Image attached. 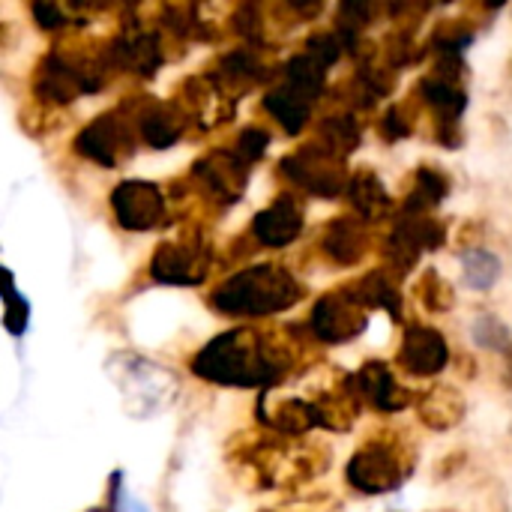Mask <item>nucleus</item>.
Returning a JSON list of instances; mask_svg holds the SVG:
<instances>
[{
    "instance_id": "obj_18",
    "label": "nucleus",
    "mask_w": 512,
    "mask_h": 512,
    "mask_svg": "<svg viewBox=\"0 0 512 512\" xmlns=\"http://www.w3.org/2000/svg\"><path fill=\"white\" fill-rule=\"evenodd\" d=\"M453 354L438 327L411 321L402 333L399 351H396V366L411 375V378H435L450 366Z\"/></svg>"
},
{
    "instance_id": "obj_6",
    "label": "nucleus",
    "mask_w": 512,
    "mask_h": 512,
    "mask_svg": "<svg viewBox=\"0 0 512 512\" xmlns=\"http://www.w3.org/2000/svg\"><path fill=\"white\" fill-rule=\"evenodd\" d=\"M105 372L114 381L126 414H132L138 420L162 414L180 396V378L168 366H162L150 357H141L135 351L111 354L105 363Z\"/></svg>"
},
{
    "instance_id": "obj_36",
    "label": "nucleus",
    "mask_w": 512,
    "mask_h": 512,
    "mask_svg": "<svg viewBox=\"0 0 512 512\" xmlns=\"http://www.w3.org/2000/svg\"><path fill=\"white\" fill-rule=\"evenodd\" d=\"M105 507L108 512H150L141 501H135L129 492H126V483H123V471H114L108 477V492H105Z\"/></svg>"
},
{
    "instance_id": "obj_4",
    "label": "nucleus",
    "mask_w": 512,
    "mask_h": 512,
    "mask_svg": "<svg viewBox=\"0 0 512 512\" xmlns=\"http://www.w3.org/2000/svg\"><path fill=\"white\" fill-rule=\"evenodd\" d=\"M417 468V450L399 429H375L348 459L345 480L360 495H390L408 483Z\"/></svg>"
},
{
    "instance_id": "obj_11",
    "label": "nucleus",
    "mask_w": 512,
    "mask_h": 512,
    "mask_svg": "<svg viewBox=\"0 0 512 512\" xmlns=\"http://www.w3.org/2000/svg\"><path fill=\"white\" fill-rule=\"evenodd\" d=\"M450 240V228L444 219L423 213V216H408V213H396L390 234L381 243V258L390 273H396L399 279H405L408 273L417 270L420 258L426 252H438L444 243Z\"/></svg>"
},
{
    "instance_id": "obj_35",
    "label": "nucleus",
    "mask_w": 512,
    "mask_h": 512,
    "mask_svg": "<svg viewBox=\"0 0 512 512\" xmlns=\"http://www.w3.org/2000/svg\"><path fill=\"white\" fill-rule=\"evenodd\" d=\"M231 147H234L249 165H255V162L264 159V153H267V147H270V132H267L264 126H243V129L237 132V138L231 141Z\"/></svg>"
},
{
    "instance_id": "obj_23",
    "label": "nucleus",
    "mask_w": 512,
    "mask_h": 512,
    "mask_svg": "<svg viewBox=\"0 0 512 512\" xmlns=\"http://www.w3.org/2000/svg\"><path fill=\"white\" fill-rule=\"evenodd\" d=\"M345 198H348V207L354 216H360L366 225H375V222H384V219H396V210H393V198L384 186V180L378 177L375 168L369 165H360L357 171H351V180H348V189H345Z\"/></svg>"
},
{
    "instance_id": "obj_3",
    "label": "nucleus",
    "mask_w": 512,
    "mask_h": 512,
    "mask_svg": "<svg viewBox=\"0 0 512 512\" xmlns=\"http://www.w3.org/2000/svg\"><path fill=\"white\" fill-rule=\"evenodd\" d=\"M303 297L306 285L294 276L291 267H285L282 261H261L222 279L207 294V303L216 315L258 321L300 306Z\"/></svg>"
},
{
    "instance_id": "obj_31",
    "label": "nucleus",
    "mask_w": 512,
    "mask_h": 512,
    "mask_svg": "<svg viewBox=\"0 0 512 512\" xmlns=\"http://www.w3.org/2000/svg\"><path fill=\"white\" fill-rule=\"evenodd\" d=\"M501 273H504V264L492 249L477 246V249L462 252V282L471 291H492L498 285Z\"/></svg>"
},
{
    "instance_id": "obj_39",
    "label": "nucleus",
    "mask_w": 512,
    "mask_h": 512,
    "mask_svg": "<svg viewBox=\"0 0 512 512\" xmlns=\"http://www.w3.org/2000/svg\"><path fill=\"white\" fill-rule=\"evenodd\" d=\"M435 512H453V510H435Z\"/></svg>"
},
{
    "instance_id": "obj_25",
    "label": "nucleus",
    "mask_w": 512,
    "mask_h": 512,
    "mask_svg": "<svg viewBox=\"0 0 512 512\" xmlns=\"http://www.w3.org/2000/svg\"><path fill=\"white\" fill-rule=\"evenodd\" d=\"M417 420L432 432H450L468 417V399L456 384H432L414 402Z\"/></svg>"
},
{
    "instance_id": "obj_26",
    "label": "nucleus",
    "mask_w": 512,
    "mask_h": 512,
    "mask_svg": "<svg viewBox=\"0 0 512 512\" xmlns=\"http://www.w3.org/2000/svg\"><path fill=\"white\" fill-rule=\"evenodd\" d=\"M450 189H453V177L441 165H417V171L411 174L405 201L396 213H408V216L432 213L447 201Z\"/></svg>"
},
{
    "instance_id": "obj_9",
    "label": "nucleus",
    "mask_w": 512,
    "mask_h": 512,
    "mask_svg": "<svg viewBox=\"0 0 512 512\" xmlns=\"http://www.w3.org/2000/svg\"><path fill=\"white\" fill-rule=\"evenodd\" d=\"M138 147H141V138H138L135 114L126 99L117 108L102 111L90 123H84L72 141V150L81 159H87L99 168H108V171L126 165Z\"/></svg>"
},
{
    "instance_id": "obj_15",
    "label": "nucleus",
    "mask_w": 512,
    "mask_h": 512,
    "mask_svg": "<svg viewBox=\"0 0 512 512\" xmlns=\"http://www.w3.org/2000/svg\"><path fill=\"white\" fill-rule=\"evenodd\" d=\"M174 99L183 105V111L189 114L192 126L201 129V132L219 129L228 120H234V114H237V99L207 69L198 72V75H189L177 87Z\"/></svg>"
},
{
    "instance_id": "obj_13",
    "label": "nucleus",
    "mask_w": 512,
    "mask_h": 512,
    "mask_svg": "<svg viewBox=\"0 0 512 512\" xmlns=\"http://www.w3.org/2000/svg\"><path fill=\"white\" fill-rule=\"evenodd\" d=\"M306 327L321 345H348L369 327V309L348 291V285H339L312 303Z\"/></svg>"
},
{
    "instance_id": "obj_17",
    "label": "nucleus",
    "mask_w": 512,
    "mask_h": 512,
    "mask_svg": "<svg viewBox=\"0 0 512 512\" xmlns=\"http://www.w3.org/2000/svg\"><path fill=\"white\" fill-rule=\"evenodd\" d=\"M303 228H306V201L300 192L285 189L264 210L252 216L249 234L264 249H288L291 243L300 240Z\"/></svg>"
},
{
    "instance_id": "obj_22",
    "label": "nucleus",
    "mask_w": 512,
    "mask_h": 512,
    "mask_svg": "<svg viewBox=\"0 0 512 512\" xmlns=\"http://www.w3.org/2000/svg\"><path fill=\"white\" fill-rule=\"evenodd\" d=\"M354 387H357L363 405L375 408L378 414H399L417 402V396L399 384V378L393 375V369L384 360H366L354 372Z\"/></svg>"
},
{
    "instance_id": "obj_12",
    "label": "nucleus",
    "mask_w": 512,
    "mask_h": 512,
    "mask_svg": "<svg viewBox=\"0 0 512 512\" xmlns=\"http://www.w3.org/2000/svg\"><path fill=\"white\" fill-rule=\"evenodd\" d=\"M249 174L252 165L228 144L198 156L189 168V183L195 189V198L207 201L216 210H225L246 195Z\"/></svg>"
},
{
    "instance_id": "obj_5",
    "label": "nucleus",
    "mask_w": 512,
    "mask_h": 512,
    "mask_svg": "<svg viewBox=\"0 0 512 512\" xmlns=\"http://www.w3.org/2000/svg\"><path fill=\"white\" fill-rule=\"evenodd\" d=\"M327 63L318 60L315 54H309L306 48H300L273 78V87L264 93L261 108L288 132V135H300L309 120L312 111L318 105V99L327 90Z\"/></svg>"
},
{
    "instance_id": "obj_14",
    "label": "nucleus",
    "mask_w": 512,
    "mask_h": 512,
    "mask_svg": "<svg viewBox=\"0 0 512 512\" xmlns=\"http://www.w3.org/2000/svg\"><path fill=\"white\" fill-rule=\"evenodd\" d=\"M108 207L114 222L132 234L162 228L171 213L168 192L153 180H120L108 195Z\"/></svg>"
},
{
    "instance_id": "obj_21",
    "label": "nucleus",
    "mask_w": 512,
    "mask_h": 512,
    "mask_svg": "<svg viewBox=\"0 0 512 512\" xmlns=\"http://www.w3.org/2000/svg\"><path fill=\"white\" fill-rule=\"evenodd\" d=\"M237 102L243 99V93H249L252 87L264 84L267 78H276L273 66L267 63L264 51L258 48H249V45H240V48H231L225 54H219V60L207 69Z\"/></svg>"
},
{
    "instance_id": "obj_34",
    "label": "nucleus",
    "mask_w": 512,
    "mask_h": 512,
    "mask_svg": "<svg viewBox=\"0 0 512 512\" xmlns=\"http://www.w3.org/2000/svg\"><path fill=\"white\" fill-rule=\"evenodd\" d=\"M471 336H474V342H477L483 351H498V354H504L512 345L510 327H507L495 312H480V315L474 318V324H471Z\"/></svg>"
},
{
    "instance_id": "obj_28",
    "label": "nucleus",
    "mask_w": 512,
    "mask_h": 512,
    "mask_svg": "<svg viewBox=\"0 0 512 512\" xmlns=\"http://www.w3.org/2000/svg\"><path fill=\"white\" fill-rule=\"evenodd\" d=\"M477 39V27L468 18H450V21H438L429 33V39L423 42V51L432 57H465V51L471 48V42Z\"/></svg>"
},
{
    "instance_id": "obj_27",
    "label": "nucleus",
    "mask_w": 512,
    "mask_h": 512,
    "mask_svg": "<svg viewBox=\"0 0 512 512\" xmlns=\"http://www.w3.org/2000/svg\"><path fill=\"white\" fill-rule=\"evenodd\" d=\"M312 141L321 144L324 150H330L333 156L348 159V156L363 144V120H360V114L351 111V108L324 114V117L315 123Z\"/></svg>"
},
{
    "instance_id": "obj_1",
    "label": "nucleus",
    "mask_w": 512,
    "mask_h": 512,
    "mask_svg": "<svg viewBox=\"0 0 512 512\" xmlns=\"http://www.w3.org/2000/svg\"><path fill=\"white\" fill-rule=\"evenodd\" d=\"M312 333L300 336L297 327H231L210 342H204L192 360L189 369L195 378L213 384V387H231V390H279L282 381H288L300 366L312 363Z\"/></svg>"
},
{
    "instance_id": "obj_2",
    "label": "nucleus",
    "mask_w": 512,
    "mask_h": 512,
    "mask_svg": "<svg viewBox=\"0 0 512 512\" xmlns=\"http://www.w3.org/2000/svg\"><path fill=\"white\" fill-rule=\"evenodd\" d=\"M228 465L255 489H303L330 471V447L321 441H288L276 432H240L225 447Z\"/></svg>"
},
{
    "instance_id": "obj_24",
    "label": "nucleus",
    "mask_w": 512,
    "mask_h": 512,
    "mask_svg": "<svg viewBox=\"0 0 512 512\" xmlns=\"http://www.w3.org/2000/svg\"><path fill=\"white\" fill-rule=\"evenodd\" d=\"M348 291L369 309V312H387L396 324L405 321V294H402V279L390 273L387 267H375L363 273L354 282H345Z\"/></svg>"
},
{
    "instance_id": "obj_30",
    "label": "nucleus",
    "mask_w": 512,
    "mask_h": 512,
    "mask_svg": "<svg viewBox=\"0 0 512 512\" xmlns=\"http://www.w3.org/2000/svg\"><path fill=\"white\" fill-rule=\"evenodd\" d=\"M414 297H417V303H420L426 312H432V315H447V312H453V306H456V288H453V282H450L441 270H435V267H426V270L417 276V282H414Z\"/></svg>"
},
{
    "instance_id": "obj_20",
    "label": "nucleus",
    "mask_w": 512,
    "mask_h": 512,
    "mask_svg": "<svg viewBox=\"0 0 512 512\" xmlns=\"http://www.w3.org/2000/svg\"><path fill=\"white\" fill-rule=\"evenodd\" d=\"M258 423L288 441H303L318 426V411L309 396H285L279 390L258 396Z\"/></svg>"
},
{
    "instance_id": "obj_38",
    "label": "nucleus",
    "mask_w": 512,
    "mask_h": 512,
    "mask_svg": "<svg viewBox=\"0 0 512 512\" xmlns=\"http://www.w3.org/2000/svg\"><path fill=\"white\" fill-rule=\"evenodd\" d=\"M258 512H297V510H282V507H264V510ZM306 512H330V510H321V507H312V510Z\"/></svg>"
},
{
    "instance_id": "obj_7",
    "label": "nucleus",
    "mask_w": 512,
    "mask_h": 512,
    "mask_svg": "<svg viewBox=\"0 0 512 512\" xmlns=\"http://www.w3.org/2000/svg\"><path fill=\"white\" fill-rule=\"evenodd\" d=\"M468 66L465 57H435L432 69L417 81L414 96L432 111V135L441 147L456 150L465 141L462 117L468 108Z\"/></svg>"
},
{
    "instance_id": "obj_32",
    "label": "nucleus",
    "mask_w": 512,
    "mask_h": 512,
    "mask_svg": "<svg viewBox=\"0 0 512 512\" xmlns=\"http://www.w3.org/2000/svg\"><path fill=\"white\" fill-rule=\"evenodd\" d=\"M417 117H420V99L411 96V99H402V102H393L381 120H378V132L387 144H396L408 135H414L417 129Z\"/></svg>"
},
{
    "instance_id": "obj_29",
    "label": "nucleus",
    "mask_w": 512,
    "mask_h": 512,
    "mask_svg": "<svg viewBox=\"0 0 512 512\" xmlns=\"http://www.w3.org/2000/svg\"><path fill=\"white\" fill-rule=\"evenodd\" d=\"M99 12L102 6H81V3H51V0H36L30 3V15L36 21L39 30H48V33H63V30H72V27H84L87 24V15L90 12Z\"/></svg>"
},
{
    "instance_id": "obj_16",
    "label": "nucleus",
    "mask_w": 512,
    "mask_h": 512,
    "mask_svg": "<svg viewBox=\"0 0 512 512\" xmlns=\"http://www.w3.org/2000/svg\"><path fill=\"white\" fill-rule=\"evenodd\" d=\"M126 102H129V108L135 114V126H138L141 144H147L153 150L174 147L192 129V120H189V114L183 111V105L177 99L129 96Z\"/></svg>"
},
{
    "instance_id": "obj_10",
    "label": "nucleus",
    "mask_w": 512,
    "mask_h": 512,
    "mask_svg": "<svg viewBox=\"0 0 512 512\" xmlns=\"http://www.w3.org/2000/svg\"><path fill=\"white\" fill-rule=\"evenodd\" d=\"M279 174L288 180V186L300 195H312L321 201H333L339 195H345L351 171H348V159L333 156L330 150H324L315 141H306L300 147H294L291 153H285L279 159Z\"/></svg>"
},
{
    "instance_id": "obj_37",
    "label": "nucleus",
    "mask_w": 512,
    "mask_h": 512,
    "mask_svg": "<svg viewBox=\"0 0 512 512\" xmlns=\"http://www.w3.org/2000/svg\"><path fill=\"white\" fill-rule=\"evenodd\" d=\"M504 381L507 387H512V345L504 351Z\"/></svg>"
},
{
    "instance_id": "obj_8",
    "label": "nucleus",
    "mask_w": 512,
    "mask_h": 512,
    "mask_svg": "<svg viewBox=\"0 0 512 512\" xmlns=\"http://www.w3.org/2000/svg\"><path fill=\"white\" fill-rule=\"evenodd\" d=\"M216 267V246L201 222H186L177 234L156 243L147 276L168 288H198Z\"/></svg>"
},
{
    "instance_id": "obj_19",
    "label": "nucleus",
    "mask_w": 512,
    "mask_h": 512,
    "mask_svg": "<svg viewBox=\"0 0 512 512\" xmlns=\"http://www.w3.org/2000/svg\"><path fill=\"white\" fill-rule=\"evenodd\" d=\"M372 243H375L372 225H366L354 213L333 216L318 234V249L333 267H357V264H363L369 258V252H372Z\"/></svg>"
},
{
    "instance_id": "obj_33",
    "label": "nucleus",
    "mask_w": 512,
    "mask_h": 512,
    "mask_svg": "<svg viewBox=\"0 0 512 512\" xmlns=\"http://www.w3.org/2000/svg\"><path fill=\"white\" fill-rule=\"evenodd\" d=\"M3 327L12 339H21L30 327V300L15 288L12 270H6V288H3Z\"/></svg>"
}]
</instances>
